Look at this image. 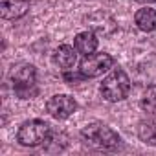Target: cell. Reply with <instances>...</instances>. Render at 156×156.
Masks as SVG:
<instances>
[{"instance_id": "cell-12", "label": "cell", "mask_w": 156, "mask_h": 156, "mask_svg": "<svg viewBox=\"0 0 156 156\" xmlns=\"http://www.w3.org/2000/svg\"><path fill=\"white\" fill-rule=\"evenodd\" d=\"M138 136L143 143L156 145V121H141L138 127Z\"/></svg>"}, {"instance_id": "cell-6", "label": "cell", "mask_w": 156, "mask_h": 156, "mask_svg": "<svg viewBox=\"0 0 156 156\" xmlns=\"http://www.w3.org/2000/svg\"><path fill=\"white\" fill-rule=\"evenodd\" d=\"M46 110H48V114L51 118H55V119L61 121V119L70 118L77 110V103H75L73 98H70L66 94H57V96H53V98L48 99Z\"/></svg>"}, {"instance_id": "cell-13", "label": "cell", "mask_w": 156, "mask_h": 156, "mask_svg": "<svg viewBox=\"0 0 156 156\" xmlns=\"http://www.w3.org/2000/svg\"><path fill=\"white\" fill-rule=\"evenodd\" d=\"M140 107H141L145 112L156 116V87H149V88L143 92V96H141V99H140Z\"/></svg>"}, {"instance_id": "cell-7", "label": "cell", "mask_w": 156, "mask_h": 156, "mask_svg": "<svg viewBox=\"0 0 156 156\" xmlns=\"http://www.w3.org/2000/svg\"><path fill=\"white\" fill-rule=\"evenodd\" d=\"M85 22L90 28V31L99 35H110L116 31V20L107 11H94L88 17H85Z\"/></svg>"}, {"instance_id": "cell-5", "label": "cell", "mask_w": 156, "mask_h": 156, "mask_svg": "<svg viewBox=\"0 0 156 156\" xmlns=\"http://www.w3.org/2000/svg\"><path fill=\"white\" fill-rule=\"evenodd\" d=\"M112 66H114V57L112 55H108L105 51H99V53L94 51L90 55H85V59L79 64V72L85 75V79H92V77L103 75Z\"/></svg>"}, {"instance_id": "cell-9", "label": "cell", "mask_w": 156, "mask_h": 156, "mask_svg": "<svg viewBox=\"0 0 156 156\" xmlns=\"http://www.w3.org/2000/svg\"><path fill=\"white\" fill-rule=\"evenodd\" d=\"M73 48L77 50V53H83V55H90L98 50V37L94 31L87 30L77 33L73 39Z\"/></svg>"}, {"instance_id": "cell-8", "label": "cell", "mask_w": 156, "mask_h": 156, "mask_svg": "<svg viewBox=\"0 0 156 156\" xmlns=\"http://www.w3.org/2000/svg\"><path fill=\"white\" fill-rule=\"evenodd\" d=\"M30 11V0H2L0 15L6 20H17Z\"/></svg>"}, {"instance_id": "cell-15", "label": "cell", "mask_w": 156, "mask_h": 156, "mask_svg": "<svg viewBox=\"0 0 156 156\" xmlns=\"http://www.w3.org/2000/svg\"><path fill=\"white\" fill-rule=\"evenodd\" d=\"M138 4H152V2H156V0H136Z\"/></svg>"}, {"instance_id": "cell-3", "label": "cell", "mask_w": 156, "mask_h": 156, "mask_svg": "<svg viewBox=\"0 0 156 156\" xmlns=\"http://www.w3.org/2000/svg\"><path fill=\"white\" fill-rule=\"evenodd\" d=\"M11 83L13 90L20 99H30L35 98L39 88H37V70L33 64H20L13 68L11 72Z\"/></svg>"}, {"instance_id": "cell-4", "label": "cell", "mask_w": 156, "mask_h": 156, "mask_svg": "<svg viewBox=\"0 0 156 156\" xmlns=\"http://www.w3.org/2000/svg\"><path fill=\"white\" fill-rule=\"evenodd\" d=\"M50 138V125L42 119L24 121L17 132V141L24 147H37Z\"/></svg>"}, {"instance_id": "cell-14", "label": "cell", "mask_w": 156, "mask_h": 156, "mask_svg": "<svg viewBox=\"0 0 156 156\" xmlns=\"http://www.w3.org/2000/svg\"><path fill=\"white\" fill-rule=\"evenodd\" d=\"M62 77H64V81H68V83H77V81H81V79H85V75L81 73V72H72V68L70 70H64V73H62Z\"/></svg>"}, {"instance_id": "cell-10", "label": "cell", "mask_w": 156, "mask_h": 156, "mask_svg": "<svg viewBox=\"0 0 156 156\" xmlns=\"http://www.w3.org/2000/svg\"><path fill=\"white\" fill-rule=\"evenodd\" d=\"M75 51H77L75 48H72V46H68V44H61V46L53 51V62H55L59 68H62V70H70V68H73L75 62H77V53H75Z\"/></svg>"}, {"instance_id": "cell-11", "label": "cell", "mask_w": 156, "mask_h": 156, "mask_svg": "<svg viewBox=\"0 0 156 156\" xmlns=\"http://www.w3.org/2000/svg\"><path fill=\"white\" fill-rule=\"evenodd\" d=\"M134 22H136V26H138L141 31H145V33L156 31V9H152V8L138 9L136 15H134Z\"/></svg>"}, {"instance_id": "cell-2", "label": "cell", "mask_w": 156, "mask_h": 156, "mask_svg": "<svg viewBox=\"0 0 156 156\" xmlns=\"http://www.w3.org/2000/svg\"><path fill=\"white\" fill-rule=\"evenodd\" d=\"M99 90H101V96L110 103L125 99L129 90H130V79H129L127 72L121 68H114L103 79Z\"/></svg>"}, {"instance_id": "cell-1", "label": "cell", "mask_w": 156, "mask_h": 156, "mask_svg": "<svg viewBox=\"0 0 156 156\" xmlns=\"http://www.w3.org/2000/svg\"><path fill=\"white\" fill-rule=\"evenodd\" d=\"M81 138L92 145L94 149H99V151H112L119 145V134L116 130H112L108 125L105 123H90L87 125L83 130H81Z\"/></svg>"}]
</instances>
